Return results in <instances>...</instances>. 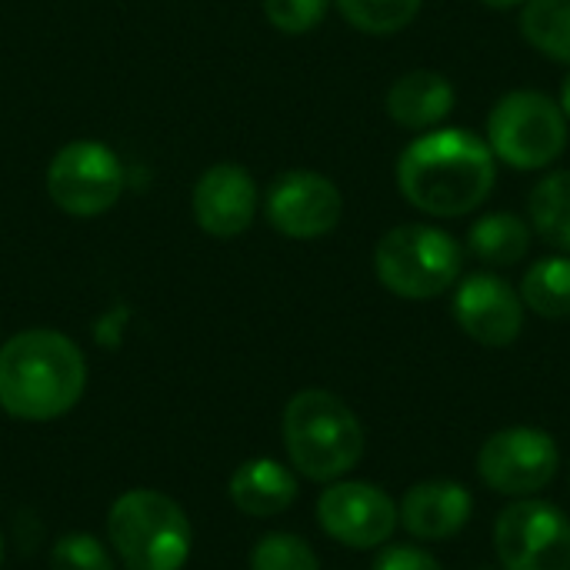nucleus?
<instances>
[{
  "mask_svg": "<svg viewBox=\"0 0 570 570\" xmlns=\"http://www.w3.org/2000/svg\"><path fill=\"white\" fill-rule=\"evenodd\" d=\"M494 150L471 130L444 127L411 140L397 160V187L431 217H464L494 187Z\"/></svg>",
  "mask_w": 570,
  "mask_h": 570,
  "instance_id": "1",
  "label": "nucleus"
},
{
  "mask_svg": "<svg viewBox=\"0 0 570 570\" xmlns=\"http://www.w3.org/2000/svg\"><path fill=\"white\" fill-rule=\"evenodd\" d=\"M87 361L60 331H20L0 347V407L13 421H57L77 407Z\"/></svg>",
  "mask_w": 570,
  "mask_h": 570,
  "instance_id": "2",
  "label": "nucleus"
},
{
  "mask_svg": "<svg viewBox=\"0 0 570 570\" xmlns=\"http://www.w3.org/2000/svg\"><path fill=\"white\" fill-rule=\"evenodd\" d=\"M284 448L307 481L331 484L364 458V428L337 394L307 387L284 407Z\"/></svg>",
  "mask_w": 570,
  "mask_h": 570,
  "instance_id": "3",
  "label": "nucleus"
},
{
  "mask_svg": "<svg viewBox=\"0 0 570 570\" xmlns=\"http://www.w3.org/2000/svg\"><path fill=\"white\" fill-rule=\"evenodd\" d=\"M107 538L127 570H180L194 544L180 504L150 488L127 491L114 501Z\"/></svg>",
  "mask_w": 570,
  "mask_h": 570,
  "instance_id": "4",
  "label": "nucleus"
},
{
  "mask_svg": "<svg viewBox=\"0 0 570 570\" xmlns=\"http://www.w3.org/2000/svg\"><path fill=\"white\" fill-rule=\"evenodd\" d=\"M461 244L428 224H401L387 230L374 250L377 281L404 301H431L461 277Z\"/></svg>",
  "mask_w": 570,
  "mask_h": 570,
  "instance_id": "5",
  "label": "nucleus"
},
{
  "mask_svg": "<svg viewBox=\"0 0 570 570\" xmlns=\"http://www.w3.org/2000/svg\"><path fill=\"white\" fill-rule=\"evenodd\" d=\"M488 147L518 170H541L564 154L568 117L548 94L514 90L488 117Z\"/></svg>",
  "mask_w": 570,
  "mask_h": 570,
  "instance_id": "6",
  "label": "nucleus"
},
{
  "mask_svg": "<svg viewBox=\"0 0 570 570\" xmlns=\"http://www.w3.org/2000/svg\"><path fill=\"white\" fill-rule=\"evenodd\" d=\"M47 194L70 217H100L124 194V164L100 140H73L53 154Z\"/></svg>",
  "mask_w": 570,
  "mask_h": 570,
  "instance_id": "7",
  "label": "nucleus"
},
{
  "mask_svg": "<svg viewBox=\"0 0 570 570\" xmlns=\"http://www.w3.org/2000/svg\"><path fill=\"white\" fill-rule=\"evenodd\" d=\"M494 548L504 570H570V521L548 501L521 498L494 528Z\"/></svg>",
  "mask_w": 570,
  "mask_h": 570,
  "instance_id": "8",
  "label": "nucleus"
},
{
  "mask_svg": "<svg viewBox=\"0 0 570 570\" xmlns=\"http://www.w3.org/2000/svg\"><path fill=\"white\" fill-rule=\"evenodd\" d=\"M561 454L551 434L538 428H508L484 441L478 471L488 488L508 498H528L548 488L558 474Z\"/></svg>",
  "mask_w": 570,
  "mask_h": 570,
  "instance_id": "9",
  "label": "nucleus"
},
{
  "mask_svg": "<svg viewBox=\"0 0 570 570\" xmlns=\"http://www.w3.org/2000/svg\"><path fill=\"white\" fill-rule=\"evenodd\" d=\"M267 220L291 240H314L341 224L344 197L337 184L314 170H287L267 187Z\"/></svg>",
  "mask_w": 570,
  "mask_h": 570,
  "instance_id": "10",
  "label": "nucleus"
},
{
  "mask_svg": "<svg viewBox=\"0 0 570 570\" xmlns=\"http://www.w3.org/2000/svg\"><path fill=\"white\" fill-rule=\"evenodd\" d=\"M317 521L327 538L344 548L367 551L381 548L397 528L394 501L364 481H337L317 501Z\"/></svg>",
  "mask_w": 570,
  "mask_h": 570,
  "instance_id": "11",
  "label": "nucleus"
},
{
  "mask_svg": "<svg viewBox=\"0 0 570 570\" xmlns=\"http://www.w3.org/2000/svg\"><path fill=\"white\" fill-rule=\"evenodd\" d=\"M257 184L240 164H214L200 174L190 194L194 220L204 234L230 240L244 234L257 217Z\"/></svg>",
  "mask_w": 570,
  "mask_h": 570,
  "instance_id": "12",
  "label": "nucleus"
},
{
  "mask_svg": "<svg viewBox=\"0 0 570 570\" xmlns=\"http://www.w3.org/2000/svg\"><path fill=\"white\" fill-rule=\"evenodd\" d=\"M454 317L461 331L484 347H508L524 327V307L518 291L494 274H471L454 297Z\"/></svg>",
  "mask_w": 570,
  "mask_h": 570,
  "instance_id": "13",
  "label": "nucleus"
},
{
  "mask_svg": "<svg viewBox=\"0 0 570 570\" xmlns=\"http://www.w3.org/2000/svg\"><path fill=\"white\" fill-rule=\"evenodd\" d=\"M474 501L458 481H424L404 494L401 521L421 541L454 538L471 521Z\"/></svg>",
  "mask_w": 570,
  "mask_h": 570,
  "instance_id": "14",
  "label": "nucleus"
},
{
  "mask_svg": "<svg viewBox=\"0 0 570 570\" xmlns=\"http://www.w3.org/2000/svg\"><path fill=\"white\" fill-rule=\"evenodd\" d=\"M391 120L407 130H431L454 110V87L444 73L411 70L397 77L384 97Z\"/></svg>",
  "mask_w": 570,
  "mask_h": 570,
  "instance_id": "15",
  "label": "nucleus"
},
{
  "mask_svg": "<svg viewBox=\"0 0 570 570\" xmlns=\"http://www.w3.org/2000/svg\"><path fill=\"white\" fill-rule=\"evenodd\" d=\"M230 501L247 518H274L297 501V478L271 458L244 461L230 474Z\"/></svg>",
  "mask_w": 570,
  "mask_h": 570,
  "instance_id": "16",
  "label": "nucleus"
},
{
  "mask_svg": "<svg viewBox=\"0 0 570 570\" xmlns=\"http://www.w3.org/2000/svg\"><path fill=\"white\" fill-rule=\"evenodd\" d=\"M468 247L484 264L511 267V264H518L528 254V247H531V227L518 214H508V210L488 214V217H481L471 227Z\"/></svg>",
  "mask_w": 570,
  "mask_h": 570,
  "instance_id": "17",
  "label": "nucleus"
},
{
  "mask_svg": "<svg viewBox=\"0 0 570 570\" xmlns=\"http://www.w3.org/2000/svg\"><path fill=\"white\" fill-rule=\"evenodd\" d=\"M531 224L558 250L570 254V170L548 174L531 190Z\"/></svg>",
  "mask_w": 570,
  "mask_h": 570,
  "instance_id": "18",
  "label": "nucleus"
},
{
  "mask_svg": "<svg viewBox=\"0 0 570 570\" xmlns=\"http://www.w3.org/2000/svg\"><path fill=\"white\" fill-rule=\"evenodd\" d=\"M521 33L551 60L570 63V0H528Z\"/></svg>",
  "mask_w": 570,
  "mask_h": 570,
  "instance_id": "19",
  "label": "nucleus"
},
{
  "mask_svg": "<svg viewBox=\"0 0 570 570\" xmlns=\"http://www.w3.org/2000/svg\"><path fill=\"white\" fill-rule=\"evenodd\" d=\"M521 301L551 321L570 317V261L568 257H548L538 261L524 281H521Z\"/></svg>",
  "mask_w": 570,
  "mask_h": 570,
  "instance_id": "20",
  "label": "nucleus"
},
{
  "mask_svg": "<svg viewBox=\"0 0 570 570\" xmlns=\"http://www.w3.org/2000/svg\"><path fill=\"white\" fill-rule=\"evenodd\" d=\"M334 3L351 27L377 37L404 30L421 10V0H334Z\"/></svg>",
  "mask_w": 570,
  "mask_h": 570,
  "instance_id": "21",
  "label": "nucleus"
},
{
  "mask_svg": "<svg viewBox=\"0 0 570 570\" xmlns=\"http://www.w3.org/2000/svg\"><path fill=\"white\" fill-rule=\"evenodd\" d=\"M250 570H321V561L304 538L274 531L254 544Z\"/></svg>",
  "mask_w": 570,
  "mask_h": 570,
  "instance_id": "22",
  "label": "nucleus"
},
{
  "mask_svg": "<svg viewBox=\"0 0 570 570\" xmlns=\"http://www.w3.org/2000/svg\"><path fill=\"white\" fill-rule=\"evenodd\" d=\"M50 570H114V561L94 534H67L50 551Z\"/></svg>",
  "mask_w": 570,
  "mask_h": 570,
  "instance_id": "23",
  "label": "nucleus"
},
{
  "mask_svg": "<svg viewBox=\"0 0 570 570\" xmlns=\"http://www.w3.org/2000/svg\"><path fill=\"white\" fill-rule=\"evenodd\" d=\"M331 0H264V13L271 20V27H277L281 33H311L314 27H321V20L327 17Z\"/></svg>",
  "mask_w": 570,
  "mask_h": 570,
  "instance_id": "24",
  "label": "nucleus"
},
{
  "mask_svg": "<svg viewBox=\"0 0 570 570\" xmlns=\"http://www.w3.org/2000/svg\"><path fill=\"white\" fill-rule=\"evenodd\" d=\"M371 570H444L438 564V558H431L428 551L421 548H411V544H394L387 551L377 554L374 568Z\"/></svg>",
  "mask_w": 570,
  "mask_h": 570,
  "instance_id": "25",
  "label": "nucleus"
},
{
  "mask_svg": "<svg viewBox=\"0 0 570 570\" xmlns=\"http://www.w3.org/2000/svg\"><path fill=\"white\" fill-rule=\"evenodd\" d=\"M484 7H494V10H511L518 3H528V0H481Z\"/></svg>",
  "mask_w": 570,
  "mask_h": 570,
  "instance_id": "26",
  "label": "nucleus"
},
{
  "mask_svg": "<svg viewBox=\"0 0 570 570\" xmlns=\"http://www.w3.org/2000/svg\"><path fill=\"white\" fill-rule=\"evenodd\" d=\"M561 110H564V117L570 120V73L568 80H564V87H561Z\"/></svg>",
  "mask_w": 570,
  "mask_h": 570,
  "instance_id": "27",
  "label": "nucleus"
},
{
  "mask_svg": "<svg viewBox=\"0 0 570 570\" xmlns=\"http://www.w3.org/2000/svg\"><path fill=\"white\" fill-rule=\"evenodd\" d=\"M0 564H3V538H0Z\"/></svg>",
  "mask_w": 570,
  "mask_h": 570,
  "instance_id": "28",
  "label": "nucleus"
},
{
  "mask_svg": "<svg viewBox=\"0 0 570 570\" xmlns=\"http://www.w3.org/2000/svg\"><path fill=\"white\" fill-rule=\"evenodd\" d=\"M481 570H491V568H481Z\"/></svg>",
  "mask_w": 570,
  "mask_h": 570,
  "instance_id": "29",
  "label": "nucleus"
}]
</instances>
